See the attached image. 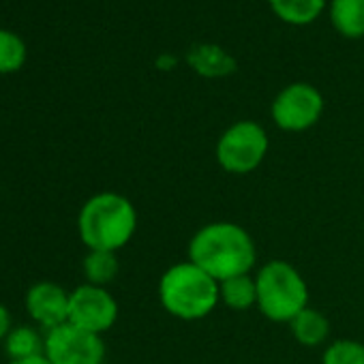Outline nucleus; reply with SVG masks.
<instances>
[{"label": "nucleus", "instance_id": "nucleus-3", "mask_svg": "<svg viewBox=\"0 0 364 364\" xmlns=\"http://www.w3.org/2000/svg\"><path fill=\"white\" fill-rule=\"evenodd\" d=\"M159 300L171 317L198 321L208 317L221 302L219 281L189 259L180 262L161 274Z\"/></svg>", "mask_w": 364, "mask_h": 364}, {"label": "nucleus", "instance_id": "nucleus-2", "mask_svg": "<svg viewBox=\"0 0 364 364\" xmlns=\"http://www.w3.org/2000/svg\"><path fill=\"white\" fill-rule=\"evenodd\" d=\"M137 230V210L124 196L116 191H101L92 196L80 210L77 234L88 251L124 249Z\"/></svg>", "mask_w": 364, "mask_h": 364}, {"label": "nucleus", "instance_id": "nucleus-19", "mask_svg": "<svg viewBox=\"0 0 364 364\" xmlns=\"http://www.w3.org/2000/svg\"><path fill=\"white\" fill-rule=\"evenodd\" d=\"M11 330H14V326H11V313H9V309L5 304H0V341H5Z\"/></svg>", "mask_w": 364, "mask_h": 364}, {"label": "nucleus", "instance_id": "nucleus-7", "mask_svg": "<svg viewBox=\"0 0 364 364\" xmlns=\"http://www.w3.org/2000/svg\"><path fill=\"white\" fill-rule=\"evenodd\" d=\"M43 353L52 364H105L103 336L71 321L46 332Z\"/></svg>", "mask_w": 364, "mask_h": 364}, {"label": "nucleus", "instance_id": "nucleus-16", "mask_svg": "<svg viewBox=\"0 0 364 364\" xmlns=\"http://www.w3.org/2000/svg\"><path fill=\"white\" fill-rule=\"evenodd\" d=\"M43 349H46V336H41L33 326H18L5 338V351L11 360H22L43 353Z\"/></svg>", "mask_w": 364, "mask_h": 364}, {"label": "nucleus", "instance_id": "nucleus-15", "mask_svg": "<svg viewBox=\"0 0 364 364\" xmlns=\"http://www.w3.org/2000/svg\"><path fill=\"white\" fill-rule=\"evenodd\" d=\"M86 283L90 285H99V287H107L120 270V262L116 257V253L112 251H88L82 264Z\"/></svg>", "mask_w": 364, "mask_h": 364}, {"label": "nucleus", "instance_id": "nucleus-13", "mask_svg": "<svg viewBox=\"0 0 364 364\" xmlns=\"http://www.w3.org/2000/svg\"><path fill=\"white\" fill-rule=\"evenodd\" d=\"M219 298L232 311H247L257 306V283L255 274H240L219 283Z\"/></svg>", "mask_w": 364, "mask_h": 364}, {"label": "nucleus", "instance_id": "nucleus-8", "mask_svg": "<svg viewBox=\"0 0 364 364\" xmlns=\"http://www.w3.org/2000/svg\"><path fill=\"white\" fill-rule=\"evenodd\" d=\"M116 319H118V302L107 291V287L84 283L71 291L69 298L71 323L103 336L109 328H114Z\"/></svg>", "mask_w": 364, "mask_h": 364}, {"label": "nucleus", "instance_id": "nucleus-17", "mask_svg": "<svg viewBox=\"0 0 364 364\" xmlns=\"http://www.w3.org/2000/svg\"><path fill=\"white\" fill-rule=\"evenodd\" d=\"M26 63V43L11 31H0V73H16Z\"/></svg>", "mask_w": 364, "mask_h": 364}, {"label": "nucleus", "instance_id": "nucleus-11", "mask_svg": "<svg viewBox=\"0 0 364 364\" xmlns=\"http://www.w3.org/2000/svg\"><path fill=\"white\" fill-rule=\"evenodd\" d=\"M330 20L338 35L347 39L364 37V0H332Z\"/></svg>", "mask_w": 364, "mask_h": 364}, {"label": "nucleus", "instance_id": "nucleus-20", "mask_svg": "<svg viewBox=\"0 0 364 364\" xmlns=\"http://www.w3.org/2000/svg\"><path fill=\"white\" fill-rule=\"evenodd\" d=\"M9 364H52V360L46 353H37L31 358H22V360H11Z\"/></svg>", "mask_w": 364, "mask_h": 364}, {"label": "nucleus", "instance_id": "nucleus-12", "mask_svg": "<svg viewBox=\"0 0 364 364\" xmlns=\"http://www.w3.org/2000/svg\"><path fill=\"white\" fill-rule=\"evenodd\" d=\"M189 65L204 77H225L236 69V60L219 46L193 48L189 54Z\"/></svg>", "mask_w": 364, "mask_h": 364}, {"label": "nucleus", "instance_id": "nucleus-5", "mask_svg": "<svg viewBox=\"0 0 364 364\" xmlns=\"http://www.w3.org/2000/svg\"><path fill=\"white\" fill-rule=\"evenodd\" d=\"M270 141L266 129L255 120H238L217 141V163L228 173L245 176L255 171L266 154H268Z\"/></svg>", "mask_w": 364, "mask_h": 364}, {"label": "nucleus", "instance_id": "nucleus-14", "mask_svg": "<svg viewBox=\"0 0 364 364\" xmlns=\"http://www.w3.org/2000/svg\"><path fill=\"white\" fill-rule=\"evenodd\" d=\"M326 3L328 0H268L274 16L294 26L315 22L326 9Z\"/></svg>", "mask_w": 364, "mask_h": 364}, {"label": "nucleus", "instance_id": "nucleus-1", "mask_svg": "<svg viewBox=\"0 0 364 364\" xmlns=\"http://www.w3.org/2000/svg\"><path fill=\"white\" fill-rule=\"evenodd\" d=\"M189 262L221 283L232 277L251 274L257 262V249L242 225L215 221L200 228L189 240Z\"/></svg>", "mask_w": 364, "mask_h": 364}, {"label": "nucleus", "instance_id": "nucleus-9", "mask_svg": "<svg viewBox=\"0 0 364 364\" xmlns=\"http://www.w3.org/2000/svg\"><path fill=\"white\" fill-rule=\"evenodd\" d=\"M69 298L71 291H67L58 283L41 281L26 291L24 304L31 319L48 332L69 321Z\"/></svg>", "mask_w": 364, "mask_h": 364}, {"label": "nucleus", "instance_id": "nucleus-6", "mask_svg": "<svg viewBox=\"0 0 364 364\" xmlns=\"http://www.w3.org/2000/svg\"><path fill=\"white\" fill-rule=\"evenodd\" d=\"M272 120L281 131L302 133L315 127L323 114V97L321 92L304 82H296L285 86L270 107Z\"/></svg>", "mask_w": 364, "mask_h": 364}, {"label": "nucleus", "instance_id": "nucleus-4", "mask_svg": "<svg viewBox=\"0 0 364 364\" xmlns=\"http://www.w3.org/2000/svg\"><path fill=\"white\" fill-rule=\"evenodd\" d=\"M257 309L264 317L289 323L309 306V285L300 270L285 259H270L255 272Z\"/></svg>", "mask_w": 364, "mask_h": 364}, {"label": "nucleus", "instance_id": "nucleus-18", "mask_svg": "<svg viewBox=\"0 0 364 364\" xmlns=\"http://www.w3.org/2000/svg\"><path fill=\"white\" fill-rule=\"evenodd\" d=\"M321 364H364V343L355 338H336L323 349Z\"/></svg>", "mask_w": 364, "mask_h": 364}, {"label": "nucleus", "instance_id": "nucleus-10", "mask_svg": "<svg viewBox=\"0 0 364 364\" xmlns=\"http://www.w3.org/2000/svg\"><path fill=\"white\" fill-rule=\"evenodd\" d=\"M289 328L302 347H319L330 336V319L313 306H306L302 313H298L289 321Z\"/></svg>", "mask_w": 364, "mask_h": 364}]
</instances>
